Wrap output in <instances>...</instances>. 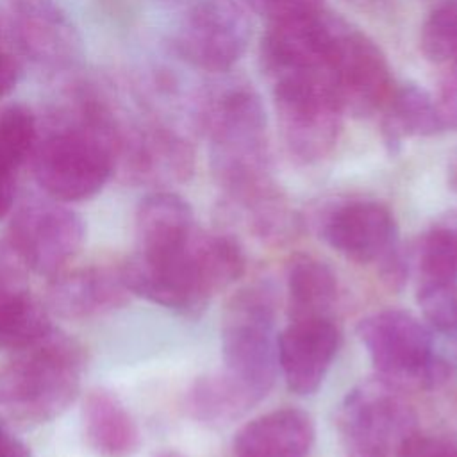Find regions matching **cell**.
<instances>
[{
	"label": "cell",
	"mask_w": 457,
	"mask_h": 457,
	"mask_svg": "<svg viewBox=\"0 0 457 457\" xmlns=\"http://www.w3.org/2000/svg\"><path fill=\"white\" fill-rule=\"evenodd\" d=\"M204 127L211 139L212 173L234 204L275 187L270 179L266 112L248 84L232 82L214 93L204 111Z\"/></svg>",
	"instance_id": "obj_1"
},
{
	"label": "cell",
	"mask_w": 457,
	"mask_h": 457,
	"mask_svg": "<svg viewBox=\"0 0 457 457\" xmlns=\"http://www.w3.org/2000/svg\"><path fill=\"white\" fill-rule=\"evenodd\" d=\"M321 237L350 261H378L398 243L391 211L371 200H353L334 207L321 221Z\"/></svg>",
	"instance_id": "obj_14"
},
{
	"label": "cell",
	"mask_w": 457,
	"mask_h": 457,
	"mask_svg": "<svg viewBox=\"0 0 457 457\" xmlns=\"http://www.w3.org/2000/svg\"><path fill=\"white\" fill-rule=\"evenodd\" d=\"M436 104L446 130H457V62L450 64L439 84Z\"/></svg>",
	"instance_id": "obj_31"
},
{
	"label": "cell",
	"mask_w": 457,
	"mask_h": 457,
	"mask_svg": "<svg viewBox=\"0 0 457 457\" xmlns=\"http://www.w3.org/2000/svg\"><path fill=\"white\" fill-rule=\"evenodd\" d=\"M380 112V132L389 152H396L407 137H430L446 130L436 98L414 84L395 89Z\"/></svg>",
	"instance_id": "obj_20"
},
{
	"label": "cell",
	"mask_w": 457,
	"mask_h": 457,
	"mask_svg": "<svg viewBox=\"0 0 457 457\" xmlns=\"http://www.w3.org/2000/svg\"><path fill=\"white\" fill-rule=\"evenodd\" d=\"M252 21L243 4L236 0H200L186 14L175 46L191 66L223 73L246 52Z\"/></svg>",
	"instance_id": "obj_9"
},
{
	"label": "cell",
	"mask_w": 457,
	"mask_h": 457,
	"mask_svg": "<svg viewBox=\"0 0 457 457\" xmlns=\"http://www.w3.org/2000/svg\"><path fill=\"white\" fill-rule=\"evenodd\" d=\"M357 336L377 377L403 393L436 389L450 380V362L436 353L430 328L407 311L373 312L359 321Z\"/></svg>",
	"instance_id": "obj_5"
},
{
	"label": "cell",
	"mask_w": 457,
	"mask_h": 457,
	"mask_svg": "<svg viewBox=\"0 0 457 457\" xmlns=\"http://www.w3.org/2000/svg\"><path fill=\"white\" fill-rule=\"evenodd\" d=\"M418 303L427 321L441 332H457V280L420 282Z\"/></svg>",
	"instance_id": "obj_28"
},
{
	"label": "cell",
	"mask_w": 457,
	"mask_h": 457,
	"mask_svg": "<svg viewBox=\"0 0 457 457\" xmlns=\"http://www.w3.org/2000/svg\"><path fill=\"white\" fill-rule=\"evenodd\" d=\"M448 186L457 191V157L448 162Z\"/></svg>",
	"instance_id": "obj_36"
},
{
	"label": "cell",
	"mask_w": 457,
	"mask_h": 457,
	"mask_svg": "<svg viewBox=\"0 0 457 457\" xmlns=\"http://www.w3.org/2000/svg\"><path fill=\"white\" fill-rule=\"evenodd\" d=\"M396 457H457V441L445 436L416 432Z\"/></svg>",
	"instance_id": "obj_30"
},
{
	"label": "cell",
	"mask_w": 457,
	"mask_h": 457,
	"mask_svg": "<svg viewBox=\"0 0 457 457\" xmlns=\"http://www.w3.org/2000/svg\"><path fill=\"white\" fill-rule=\"evenodd\" d=\"M116 166L121 173L141 184H173L191 177L195 152L191 145L164 127L127 129L121 134L114 129Z\"/></svg>",
	"instance_id": "obj_12"
},
{
	"label": "cell",
	"mask_w": 457,
	"mask_h": 457,
	"mask_svg": "<svg viewBox=\"0 0 457 457\" xmlns=\"http://www.w3.org/2000/svg\"><path fill=\"white\" fill-rule=\"evenodd\" d=\"M84 368L82 348L50 330L0 366V421L32 428L62 414L77 398Z\"/></svg>",
	"instance_id": "obj_2"
},
{
	"label": "cell",
	"mask_w": 457,
	"mask_h": 457,
	"mask_svg": "<svg viewBox=\"0 0 457 457\" xmlns=\"http://www.w3.org/2000/svg\"><path fill=\"white\" fill-rule=\"evenodd\" d=\"M455 373H457V359H455Z\"/></svg>",
	"instance_id": "obj_39"
},
{
	"label": "cell",
	"mask_w": 457,
	"mask_h": 457,
	"mask_svg": "<svg viewBox=\"0 0 457 457\" xmlns=\"http://www.w3.org/2000/svg\"><path fill=\"white\" fill-rule=\"evenodd\" d=\"M325 79L345 114L366 118L384 109L395 91L384 52L366 34L343 27Z\"/></svg>",
	"instance_id": "obj_10"
},
{
	"label": "cell",
	"mask_w": 457,
	"mask_h": 457,
	"mask_svg": "<svg viewBox=\"0 0 457 457\" xmlns=\"http://www.w3.org/2000/svg\"><path fill=\"white\" fill-rule=\"evenodd\" d=\"M155 457H182V455H179L177 452H162V453H159Z\"/></svg>",
	"instance_id": "obj_37"
},
{
	"label": "cell",
	"mask_w": 457,
	"mask_h": 457,
	"mask_svg": "<svg viewBox=\"0 0 457 457\" xmlns=\"http://www.w3.org/2000/svg\"><path fill=\"white\" fill-rule=\"evenodd\" d=\"M37 141V123L23 104L0 109V173L14 175L18 166L32 155Z\"/></svg>",
	"instance_id": "obj_26"
},
{
	"label": "cell",
	"mask_w": 457,
	"mask_h": 457,
	"mask_svg": "<svg viewBox=\"0 0 457 457\" xmlns=\"http://www.w3.org/2000/svg\"><path fill=\"white\" fill-rule=\"evenodd\" d=\"M286 280L291 320L328 318L337 298V277L327 262L305 253L295 255L287 264Z\"/></svg>",
	"instance_id": "obj_21"
},
{
	"label": "cell",
	"mask_w": 457,
	"mask_h": 457,
	"mask_svg": "<svg viewBox=\"0 0 457 457\" xmlns=\"http://www.w3.org/2000/svg\"><path fill=\"white\" fill-rule=\"evenodd\" d=\"M84 436L102 457H130L141 445L139 428L125 405L109 391H91L82 407Z\"/></svg>",
	"instance_id": "obj_18"
},
{
	"label": "cell",
	"mask_w": 457,
	"mask_h": 457,
	"mask_svg": "<svg viewBox=\"0 0 457 457\" xmlns=\"http://www.w3.org/2000/svg\"><path fill=\"white\" fill-rule=\"evenodd\" d=\"M420 48L436 64L457 62V0L437 5L423 21Z\"/></svg>",
	"instance_id": "obj_27"
},
{
	"label": "cell",
	"mask_w": 457,
	"mask_h": 457,
	"mask_svg": "<svg viewBox=\"0 0 457 457\" xmlns=\"http://www.w3.org/2000/svg\"><path fill=\"white\" fill-rule=\"evenodd\" d=\"M378 271L384 284L391 289H400L409 275V253L403 252L400 243L391 246L378 261Z\"/></svg>",
	"instance_id": "obj_32"
},
{
	"label": "cell",
	"mask_w": 457,
	"mask_h": 457,
	"mask_svg": "<svg viewBox=\"0 0 457 457\" xmlns=\"http://www.w3.org/2000/svg\"><path fill=\"white\" fill-rule=\"evenodd\" d=\"M273 107L280 139L300 162L325 159L343 130V109L323 73L275 79Z\"/></svg>",
	"instance_id": "obj_6"
},
{
	"label": "cell",
	"mask_w": 457,
	"mask_h": 457,
	"mask_svg": "<svg viewBox=\"0 0 457 457\" xmlns=\"http://www.w3.org/2000/svg\"><path fill=\"white\" fill-rule=\"evenodd\" d=\"M86 237L84 220L57 200H29L9 225L11 250L37 275L55 277L80 250Z\"/></svg>",
	"instance_id": "obj_8"
},
{
	"label": "cell",
	"mask_w": 457,
	"mask_h": 457,
	"mask_svg": "<svg viewBox=\"0 0 457 457\" xmlns=\"http://www.w3.org/2000/svg\"><path fill=\"white\" fill-rule=\"evenodd\" d=\"M341 334L327 316L298 318L277 336V361L289 391L311 395L323 382Z\"/></svg>",
	"instance_id": "obj_13"
},
{
	"label": "cell",
	"mask_w": 457,
	"mask_h": 457,
	"mask_svg": "<svg viewBox=\"0 0 457 457\" xmlns=\"http://www.w3.org/2000/svg\"><path fill=\"white\" fill-rule=\"evenodd\" d=\"M130 295L120 268L89 266L55 275L48 303L62 318L86 320L123 307Z\"/></svg>",
	"instance_id": "obj_15"
},
{
	"label": "cell",
	"mask_w": 457,
	"mask_h": 457,
	"mask_svg": "<svg viewBox=\"0 0 457 457\" xmlns=\"http://www.w3.org/2000/svg\"><path fill=\"white\" fill-rule=\"evenodd\" d=\"M0 457H30L29 446L0 425Z\"/></svg>",
	"instance_id": "obj_34"
},
{
	"label": "cell",
	"mask_w": 457,
	"mask_h": 457,
	"mask_svg": "<svg viewBox=\"0 0 457 457\" xmlns=\"http://www.w3.org/2000/svg\"><path fill=\"white\" fill-rule=\"evenodd\" d=\"M16 195L14 175L0 173V220L12 209Z\"/></svg>",
	"instance_id": "obj_35"
},
{
	"label": "cell",
	"mask_w": 457,
	"mask_h": 457,
	"mask_svg": "<svg viewBox=\"0 0 457 457\" xmlns=\"http://www.w3.org/2000/svg\"><path fill=\"white\" fill-rule=\"evenodd\" d=\"M337 427L348 452L396 457L418 432V416L403 391L375 377L348 391L337 409Z\"/></svg>",
	"instance_id": "obj_7"
},
{
	"label": "cell",
	"mask_w": 457,
	"mask_h": 457,
	"mask_svg": "<svg viewBox=\"0 0 457 457\" xmlns=\"http://www.w3.org/2000/svg\"><path fill=\"white\" fill-rule=\"evenodd\" d=\"M191 205L179 195L157 191L143 198L136 212V250L155 252L179 246L195 232Z\"/></svg>",
	"instance_id": "obj_19"
},
{
	"label": "cell",
	"mask_w": 457,
	"mask_h": 457,
	"mask_svg": "<svg viewBox=\"0 0 457 457\" xmlns=\"http://www.w3.org/2000/svg\"><path fill=\"white\" fill-rule=\"evenodd\" d=\"M348 457H373V455H366L361 452H348Z\"/></svg>",
	"instance_id": "obj_38"
},
{
	"label": "cell",
	"mask_w": 457,
	"mask_h": 457,
	"mask_svg": "<svg viewBox=\"0 0 457 457\" xmlns=\"http://www.w3.org/2000/svg\"><path fill=\"white\" fill-rule=\"evenodd\" d=\"M50 330V318L30 296L18 264L0 255V350H23Z\"/></svg>",
	"instance_id": "obj_17"
},
{
	"label": "cell",
	"mask_w": 457,
	"mask_h": 457,
	"mask_svg": "<svg viewBox=\"0 0 457 457\" xmlns=\"http://www.w3.org/2000/svg\"><path fill=\"white\" fill-rule=\"evenodd\" d=\"M420 282L457 280V211L437 216L416 246Z\"/></svg>",
	"instance_id": "obj_23"
},
{
	"label": "cell",
	"mask_w": 457,
	"mask_h": 457,
	"mask_svg": "<svg viewBox=\"0 0 457 457\" xmlns=\"http://www.w3.org/2000/svg\"><path fill=\"white\" fill-rule=\"evenodd\" d=\"M259 402L221 370L200 377L191 386L186 405L193 418L209 425H225L245 416Z\"/></svg>",
	"instance_id": "obj_22"
},
{
	"label": "cell",
	"mask_w": 457,
	"mask_h": 457,
	"mask_svg": "<svg viewBox=\"0 0 457 457\" xmlns=\"http://www.w3.org/2000/svg\"><path fill=\"white\" fill-rule=\"evenodd\" d=\"M18 30L21 43L36 57L59 59L71 48L68 25L50 9L25 5L20 12Z\"/></svg>",
	"instance_id": "obj_24"
},
{
	"label": "cell",
	"mask_w": 457,
	"mask_h": 457,
	"mask_svg": "<svg viewBox=\"0 0 457 457\" xmlns=\"http://www.w3.org/2000/svg\"><path fill=\"white\" fill-rule=\"evenodd\" d=\"M345 23L321 9L271 21L261 43V61L273 77L323 73Z\"/></svg>",
	"instance_id": "obj_11"
},
{
	"label": "cell",
	"mask_w": 457,
	"mask_h": 457,
	"mask_svg": "<svg viewBox=\"0 0 457 457\" xmlns=\"http://www.w3.org/2000/svg\"><path fill=\"white\" fill-rule=\"evenodd\" d=\"M18 82L16 61L0 48V98L9 95Z\"/></svg>",
	"instance_id": "obj_33"
},
{
	"label": "cell",
	"mask_w": 457,
	"mask_h": 457,
	"mask_svg": "<svg viewBox=\"0 0 457 457\" xmlns=\"http://www.w3.org/2000/svg\"><path fill=\"white\" fill-rule=\"evenodd\" d=\"M314 443V425L307 412L275 409L248 421L234 437L236 457H307Z\"/></svg>",
	"instance_id": "obj_16"
},
{
	"label": "cell",
	"mask_w": 457,
	"mask_h": 457,
	"mask_svg": "<svg viewBox=\"0 0 457 457\" xmlns=\"http://www.w3.org/2000/svg\"><path fill=\"white\" fill-rule=\"evenodd\" d=\"M277 293L259 280L236 291L221 318L223 371L262 400L277 377Z\"/></svg>",
	"instance_id": "obj_4"
},
{
	"label": "cell",
	"mask_w": 457,
	"mask_h": 457,
	"mask_svg": "<svg viewBox=\"0 0 457 457\" xmlns=\"http://www.w3.org/2000/svg\"><path fill=\"white\" fill-rule=\"evenodd\" d=\"M82 120L37 137L32 171L39 187L57 202L95 196L116 171L114 121L96 104L82 107Z\"/></svg>",
	"instance_id": "obj_3"
},
{
	"label": "cell",
	"mask_w": 457,
	"mask_h": 457,
	"mask_svg": "<svg viewBox=\"0 0 457 457\" xmlns=\"http://www.w3.org/2000/svg\"><path fill=\"white\" fill-rule=\"evenodd\" d=\"M245 4L268 23L321 9V0H245Z\"/></svg>",
	"instance_id": "obj_29"
},
{
	"label": "cell",
	"mask_w": 457,
	"mask_h": 457,
	"mask_svg": "<svg viewBox=\"0 0 457 457\" xmlns=\"http://www.w3.org/2000/svg\"><path fill=\"white\" fill-rule=\"evenodd\" d=\"M241 207L248 214V228L264 243H287L300 230V218L287 207L277 187L241 204Z\"/></svg>",
	"instance_id": "obj_25"
}]
</instances>
